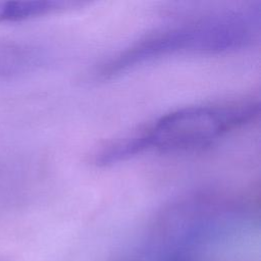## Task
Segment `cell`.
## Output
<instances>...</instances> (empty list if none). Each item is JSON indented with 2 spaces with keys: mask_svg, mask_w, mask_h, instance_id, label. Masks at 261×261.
Here are the masks:
<instances>
[{
  "mask_svg": "<svg viewBox=\"0 0 261 261\" xmlns=\"http://www.w3.org/2000/svg\"><path fill=\"white\" fill-rule=\"evenodd\" d=\"M259 111V102L253 99L176 109L141 130L104 147L97 153L95 162L99 165H111L145 152L201 150L254 121Z\"/></svg>",
  "mask_w": 261,
  "mask_h": 261,
  "instance_id": "obj_1",
  "label": "cell"
},
{
  "mask_svg": "<svg viewBox=\"0 0 261 261\" xmlns=\"http://www.w3.org/2000/svg\"><path fill=\"white\" fill-rule=\"evenodd\" d=\"M251 15L225 11L166 25L135 41L103 62L100 80L114 77L142 64L184 54H219L247 48L256 39Z\"/></svg>",
  "mask_w": 261,
  "mask_h": 261,
  "instance_id": "obj_2",
  "label": "cell"
},
{
  "mask_svg": "<svg viewBox=\"0 0 261 261\" xmlns=\"http://www.w3.org/2000/svg\"><path fill=\"white\" fill-rule=\"evenodd\" d=\"M71 2L57 1H14L0 5V20H22L31 17L45 15L68 5H73Z\"/></svg>",
  "mask_w": 261,
  "mask_h": 261,
  "instance_id": "obj_3",
  "label": "cell"
}]
</instances>
